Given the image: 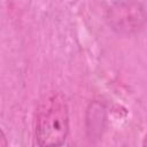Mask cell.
<instances>
[{"instance_id": "cell-1", "label": "cell", "mask_w": 147, "mask_h": 147, "mask_svg": "<svg viewBox=\"0 0 147 147\" xmlns=\"http://www.w3.org/2000/svg\"><path fill=\"white\" fill-rule=\"evenodd\" d=\"M69 133V113L61 93H49L38 105L34 137L39 146H61Z\"/></svg>"}, {"instance_id": "cell-2", "label": "cell", "mask_w": 147, "mask_h": 147, "mask_svg": "<svg viewBox=\"0 0 147 147\" xmlns=\"http://www.w3.org/2000/svg\"><path fill=\"white\" fill-rule=\"evenodd\" d=\"M8 145V141H7V138L3 133V131L0 129V147H5Z\"/></svg>"}]
</instances>
